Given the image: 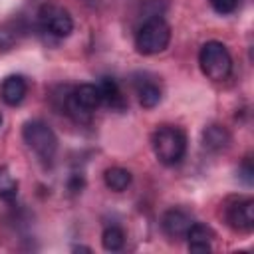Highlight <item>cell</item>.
I'll list each match as a JSON object with an SVG mask.
<instances>
[{
	"instance_id": "6da1fadb",
	"label": "cell",
	"mask_w": 254,
	"mask_h": 254,
	"mask_svg": "<svg viewBox=\"0 0 254 254\" xmlns=\"http://www.w3.org/2000/svg\"><path fill=\"white\" fill-rule=\"evenodd\" d=\"M153 151L155 157L163 163V165H179L187 153V135L183 133V129L173 127V125H163L159 127L153 137Z\"/></svg>"
},
{
	"instance_id": "7a4b0ae2",
	"label": "cell",
	"mask_w": 254,
	"mask_h": 254,
	"mask_svg": "<svg viewBox=\"0 0 254 254\" xmlns=\"http://www.w3.org/2000/svg\"><path fill=\"white\" fill-rule=\"evenodd\" d=\"M200 71L212 81H224L232 71V56L222 42L210 40L198 52Z\"/></svg>"
},
{
	"instance_id": "3957f363",
	"label": "cell",
	"mask_w": 254,
	"mask_h": 254,
	"mask_svg": "<svg viewBox=\"0 0 254 254\" xmlns=\"http://www.w3.org/2000/svg\"><path fill=\"white\" fill-rule=\"evenodd\" d=\"M171 42V26L161 18H149L135 34V48L143 56H153L163 52Z\"/></svg>"
},
{
	"instance_id": "277c9868",
	"label": "cell",
	"mask_w": 254,
	"mask_h": 254,
	"mask_svg": "<svg viewBox=\"0 0 254 254\" xmlns=\"http://www.w3.org/2000/svg\"><path fill=\"white\" fill-rule=\"evenodd\" d=\"M22 137L26 145L44 161H50L58 151V137L54 129L40 119L26 121L22 127Z\"/></svg>"
},
{
	"instance_id": "5b68a950",
	"label": "cell",
	"mask_w": 254,
	"mask_h": 254,
	"mask_svg": "<svg viewBox=\"0 0 254 254\" xmlns=\"http://www.w3.org/2000/svg\"><path fill=\"white\" fill-rule=\"evenodd\" d=\"M38 18L44 32L52 34L54 38H67L73 30V20L69 12L58 4H44L38 12Z\"/></svg>"
},
{
	"instance_id": "8992f818",
	"label": "cell",
	"mask_w": 254,
	"mask_h": 254,
	"mask_svg": "<svg viewBox=\"0 0 254 254\" xmlns=\"http://www.w3.org/2000/svg\"><path fill=\"white\" fill-rule=\"evenodd\" d=\"M226 222L238 232H250L254 228V200L240 198L226 208Z\"/></svg>"
},
{
	"instance_id": "52a82bcc",
	"label": "cell",
	"mask_w": 254,
	"mask_h": 254,
	"mask_svg": "<svg viewBox=\"0 0 254 254\" xmlns=\"http://www.w3.org/2000/svg\"><path fill=\"white\" fill-rule=\"evenodd\" d=\"M161 224H163V230H165L167 236H171V238H183L187 234V230L190 228L192 218L183 208H171V210H167L163 214Z\"/></svg>"
},
{
	"instance_id": "ba28073f",
	"label": "cell",
	"mask_w": 254,
	"mask_h": 254,
	"mask_svg": "<svg viewBox=\"0 0 254 254\" xmlns=\"http://www.w3.org/2000/svg\"><path fill=\"white\" fill-rule=\"evenodd\" d=\"M28 93V83L22 75H8L0 83V99L6 105H20Z\"/></svg>"
},
{
	"instance_id": "9c48e42d",
	"label": "cell",
	"mask_w": 254,
	"mask_h": 254,
	"mask_svg": "<svg viewBox=\"0 0 254 254\" xmlns=\"http://www.w3.org/2000/svg\"><path fill=\"white\" fill-rule=\"evenodd\" d=\"M185 238L189 240V250L190 252H210L214 232H212L210 226H206L202 222H192L190 228L187 230Z\"/></svg>"
},
{
	"instance_id": "30bf717a",
	"label": "cell",
	"mask_w": 254,
	"mask_h": 254,
	"mask_svg": "<svg viewBox=\"0 0 254 254\" xmlns=\"http://www.w3.org/2000/svg\"><path fill=\"white\" fill-rule=\"evenodd\" d=\"M71 99L83 107L85 111L93 113L99 105H101V91H99V85H93V83H81L77 87L71 89Z\"/></svg>"
},
{
	"instance_id": "8fae6325",
	"label": "cell",
	"mask_w": 254,
	"mask_h": 254,
	"mask_svg": "<svg viewBox=\"0 0 254 254\" xmlns=\"http://www.w3.org/2000/svg\"><path fill=\"white\" fill-rule=\"evenodd\" d=\"M99 91H101V103H105L111 109H125V97L113 77H101L99 81Z\"/></svg>"
},
{
	"instance_id": "7c38bea8",
	"label": "cell",
	"mask_w": 254,
	"mask_h": 254,
	"mask_svg": "<svg viewBox=\"0 0 254 254\" xmlns=\"http://www.w3.org/2000/svg\"><path fill=\"white\" fill-rule=\"evenodd\" d=\"M230 143V133L222 125H208L202 131V145L208 151H222Z\"/></svg>"
},
{
	"instance_id": "4fadbf2b",
	"label": "cell",
	"mask_w": 254,
	"mask_h": 254,
	"mask_svg": "<svg viewBox=\"0 0 254 254\" xmlns=\"http://www.w3.org/2000/svg\"><path fill=\"white\" fill-rule=\"evenodd\" d=\"M131 173L123 167H109L105 173H103V181L107 185V189L115 190V192H121L125 190L129 185H131Z\"/></svg>"
},
{
	"instance_id": "5bb4252c",
	"label": "cell",
	"mask_w": 254,
	"mask_h": 254,
	"mask_svg": "<svg viewBox=\"0 0 254 254\" xmlns=\"http://www.w3.org/2000/svg\"><path fill=\"white\" fill-rule=\"evenodd\" d=\"M137 97H139V103L143 107L151 109L161 101V89H159V85L155 81L145 79V81L137 83Z\"/></svg>"
},
{
	"instance_id": "9a60e30c",
	"label": "cell",
	"mask_w": 254,
	"mask_h": 254,
	"mask_svg": "<svg viewBox=\"0 0 254 254\" xmlns=\"http://www.w3.org/2000/svg\"><path fill=\"white\" fill-rule=\"evenodd\" d=\"M101 244L107 252H117L125 244V232L119 226H107L101 234Z\"/></svg>"
},
{
	"instance_id": "2e32d148",
	"label": "cell",
	"mask_w": 254,
	"mask_h": 254,
	"mask_svg": "<svg viewBox=\"0 0 254 254\" xmlns=\"http://www.w3.org/2000/svg\"><path fill=\"white\" fill-rule=\"evenodd\" d=\"M18 194V181L8 167H0V198L14 200Z\"/></svg>"
},
{
	"instance_id": "e0dca14e",
	"label": "cell",
	"mask_w": 254,
	"mask_h": 254,
	"mask_svg": "<svg viewBox=\"0 0 254 254\" xmlns=\"http://www.w3.org/2000/svg\"><path fill=\"white\" fill-rule=\"evenodd\" d=\"M210 4L218 14H230L236 10L238 0H210Z\"/></svg>"
},
{
	"instance_id": "ac0fdd59",
	"label": "cell",
	"mask_w": 254,
	"mask_h": 254,
	"mask_svg": "<svg viewBox=\"0 0 254 254\" xmlns=\"http://www.w3.org/2000/svg\"><path fill=\"white\" fill-rule=\"evenodd\" d=\"M240 177L246 181V185H252V167H250V159H244L242 167H240Z\"/></svg>"
},
{
	"instance_id": "d6986e66",
	"label": "cell",
	"mask_w": 254,
	"mask_h": 254,
	"mask_svg": "<svg viewBox=\"0 0 254 254\" xmlns=\"http://www.w3.org/2000/svg\"><path fill=\"white\" fill-rule=\"evenodd\" d=\"M0 123H2V115H0Z\"/></svg>"
}]
</instances>
